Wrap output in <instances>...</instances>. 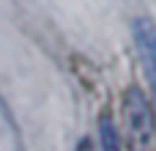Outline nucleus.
<instances>
[{
    "label": "nucleus",
    "instance_id": "7ed1b4c3",
    "mask_svg": "<svg viewBox=\"0 0 156 151\" xmlns=\"http://www.w3.org/2000/svg\"><path fill=\"white\" fill-rule=\"evenodd\" d=\"M101 143H104V151H121L118 132H115V127H112V121L107 116L101 118Z\"/></svg>",
    "mask_w": 156,
    "mask_h": 151
},
{
    "label": "nucleus",
    "instance_id": "20e7f679",
    "mask_svg": "<svg viewBox=\"0 0 156 151\" xmlns=\"http://www.w3.org/2000/svg\"><path fill=\"white\" fill-rule=\"evenodd\" d=\"M77 151H93V146H90V140H80V146H77Z\"/></svg>",
    "mask_w": 156,
    "mask_h": 151
},
{
    "label": "nucleus",
    "instance_id": "f257e3e1",
    "mask_svg": "<svg viewBox=\"0 0 156 151\" xmlns=\"http://www.w3.org/2000/svg\"><path fill=\"white\" fill-rule=\"evenodd\" d=\"M123 116H126L129 149L132 151H148L151 143H154L156 118H154V110H151V105H148V99L143 96L140 88H129V91H126Z\"/></svg>",
    "mask_w": 156,
    "mask_h": 151
},
{
    "label": "nucleus",
    "instance_id": "f03ea898",
    "mask_svg": "<svg viewBox=\"0 0 156 151\" xmlns=\"http://www.w3.org/2000/svg\"><path fill=\"white\" fill-rule=\"evenodd\" d=\"M134 39H137V50L143 55L148 80H151V85L156 91V25L148 17H140L134 22Z\"/></svg>",
    "mask_w": 156,
    "mask_h": 151
}]
</instances>
